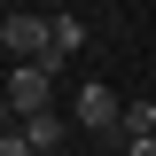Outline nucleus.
<instances>
[{"mask_svg":"<svg viewBox=\"0 0 156 156\" xmlns=\"http://www.w3.org/2000/svg\"><path fill=\"white\" fill-rule=\"evenodd\" d=\"M47 31H55V62H70L78 47H86V31H78V16H55V8H47Z\"/></svg>","mask_w":156,"mask_h":156,"instance_id":"obj_5","label":"nucleus"},{"mask_svg":"<svg viewBox=\"0 0 156 156\" xmlns=\"http://www.w3.org/2000/svg\"><path fill=\"white\" fill-rule=\"evenodd\" d=\"M23 140H31V156H55L62 140H70V125H62L55 109H31V117H23Z\"/></svg>","mask_w":156,"mask_h":156,"instance_id":"obj_4","label":"nucleus"},{"mask_svg":"<svg viewBox=\"0 0 156 156\" xmlns=\"http://www.w3.org/2000/svg\"><path fill=\"white\" fill-rule=\"evenodd\" d=\"M0 47L16 62H55V31H47V16H0Z\"/></svg>","mask_w":156,"mask_h":156,"instance_id":"obj_1","label":"nucleus"},{"mask_svg":"<svg viewBox=\"0 0 156 156\" xmlns=\"http://www.w3.org/2000/svg\"><path fill=\"white\" fill-rule=\"evenodd\" d=\"M125 156H156V133H148V140H125Z\"/></svg>","mask_w":156,"mask_h":156,"instance_id":"obj_8","label":"nucleus"},{"mask_svg":"<svg viewBox=\"0 0 156 156\" xmlns=\"http://www.w3.org/2000/svg\"><path fill=\"white\" fill-rule=\"evenodd\" d=\"M62 78V62H16L8 70V109L16 117H31V109H47V86Z\"/></svg>","mask_w":156,"mask_h":156,"instance_id":"obj_2","label":"nucleus"},{"mask_svg":"<svg viewBox=\"0 0 156 156\" xmlns=\"http://www.w3.org/2000/svg\"><path fill=\"white\" fill-rule=\"evenodd\" d=\"M70 117L86 125V133H101V125H117V117H125V101H117L109 86H94V78H86V86H78V101H70Z\"/></svg>","mask_w":156,"mask_h":156,"instance_id":"obj_3","label":"nucleus"},{"mask_svg":"<svg viewBox=\"0 0 156 156\" xmlns=\"http://www.w3.org/2000/svg\"><path fill=\"white\" fill-rule=\"evenodd\" d=\"M117 125H125V140H148V133H156V101H125Z\"/></svg>","mask_w":156,"mask_h":156,"instance_id":"obj_6","label":"nucleus"},{"mask_svg":"<svg viewBox=\"0 0 156 156\" xmlns=\"http://www.w3.org/2000/svg\"><path fill=\"white\" fill-rule=\"evenodd\" d=\"M8 133H23V117L8 109V101H0V140H8Z\"/></svg>","mask_w":156,"mask_h":156,"instance_id":"obj_7","label":"nucleus"}]
</instances>
